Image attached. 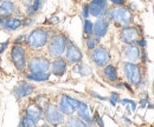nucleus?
<instances>
[{
	"mask_svg": "<svg viewBox=\"0 0 154 127\" xmlns=\"http://www.w3.org/2000/svg\"><path fill=\"white\" fill-rule=\"evenodd\" d=\"M106 16L109 20H113L117 26H129L133 22V12L125 6H115L113 8H108Z\"/></svg>",
	"mask_w": 154,
	"mask_h": 127,
	"instance_id": "obj_1",
	"label": "nucleus"
},
{
	"mask_svg": "<svg viewBox=\"0 0 154 127\" xmlns=\"http://www.w3.org/2000/svg\"><path fill=\"white\" fill-rule=\"evenodd\" d=\"M69 39L63 33H52L48 41V53L51 58H59L64 54Z\"/></svg>",
	"mask_w": 154,
	"mask_h": 127,
	"instance_id": "obj_2",
	"label": "nucleus"
},
{
	"mask_svg": "<svg viewBox=\"0 0 154 127\" xmlns=\"http://www.w3.org/2000/svg\"><path fill=\"white\" fill-rule=\"evenodd\" d=\"M50 33L45 28H35L26 36V46L30 50H40L48 45Z\"/></svg>",
	"mask_w": 154,
	"mask_h": 127,
	"instance_id": "obj_3",
	"label": "nucleus"
},
{
	"mask_svg": "<svg viewBox=\"0 0 154 127\" xmlns=\"http://www.w3.org/2000/svg\"><path fill=\"white\" fill-rule=\"evenodd\" d=\"M10 59L18 72L26 71L27 56H26V48L23 45H12L11 52H10Z\"/></svg>",
	"mask_w": 154,
	"mask_h": 127,
	"instance_id": "obj_4",
	"label": "nucleus"
},
{
	"mask_svg": "<svg viewBox=\"0 0 154 127\" xmlns=\"http://www.w3.org/2000/svg\"><path fill=\"white\" fill-rule=\"evenodd\" d=\"M122 70L126 79L128 82L133 86H140L142 81V72L141 67L136 62H131V61H125L122 64Z\"/></svg>",
	"mask_w": 154,
	"mask_h": 127,
	"instance_id": "obj_5",
	"label": "nucleus"
},
{
	"mask_svg": "<svg viewBox=\"0 0 154 127\" xmlns=\"http://www.w3.org/2000/svg\"><path fill=\"white\" fill-rule=\"evenodd\" d=\"M51 66V61L46 56H31L27 60L26 70L31 73H40V72H48Z\"/></svg>",
	"mask_w": 154,
	"mask_h": 127,
	"instance_id": "obj_6",
	"label": "nucleus"
},
{
	"mask_svg": "<svg viewBox=\"0 0 154 127\" xmlns=\"http://www.w3.org/2000/svg\"><path fill=\"white\" fill-rule=\"evenodd\" d=\"M43 117L46 120V123L50 125L57 126V125L64 124V114L60 112L58 106L51 104V102L43 109Z\"/></svg>",
	"mask_w": 154,
	"mask_h": 127,
	"instance_id": "obj_7",
	"label": "nucleus"
},
{
	"mask_svg": "<svg viewBox=\"0 0 154 127\" xmlns=\"http://www.w3.org/2000/svg\"><path fill=\"white\" fill-rule=\"evenodd\" d=\"M90 58H91V61L97 67H104L110 61V54L108 50L104 47H98V46L95 47L94 50H91Z\"/></svg>",
	"mask_w": 154,
	"mask_h": 127,
	"instance_id": "obj_8",
	"label": "nucleus"
},
{
	"mask_svg": "<svg viewBox=\"0 0 154 127\" xmlns=\"http://www.w3.org/2000/svg\"><path fill=\"white\" fill-rule=\"evenodd\" d=\"M139 38H140V32H139L137 27L131 26V25L129 26H123L122 30L120 31V39L126 45L135 44Z\"/></svg>",
	"mask_w": 154,
	"mask_h": 127,
	"instance_id": "obj_9",
	"label": "nucleus"
},
{
	"mask_svg": "<svg viewBox=\"0 0 154 127\" xmlns=\"http://www.w3.org/2000/svg\"><path fill=\"white\" fill-rule=\"evenodd\" d=\"M88 6H89L90 16L98 18V17L106 16L109 8V1L108 0H91L88 4Z\"/></svg>",
	"mask_w": 154,
	"mask_h": 127,
	"instance_id": "obj_10",
	"label": "nucleus"
},
{
	"mask_svg": "<svg viewBox=\"0 0 154 127\" xmlns=\"http://www.w3.org/2000/svg\"><path fill=\"white\" fill-rule=\"evenodd\" d=\"M35 91V86L26 82V81H20L18 82L14 87H13V91H12V94L14 95V98L17 100H21L29 95H31Z\"/></svg>",
	"mask_w": 154,
	"mask_h": 127,
	"instance_id": "obj_11",
	"label": "nucleus"
},
{
	"mask_svg": "<svg viewBox=\"0 0 154 127\" xmlns=\"http://www.w3.org/2000/svg\"><path fill=\"white\" fill-rule=\"evenodd\" d=\"M64 53H65V60L68 62H71V64H77V62L82 61V59H83V54H82L81 50L72 41L68 42Z\"/></svg>",
	"mask_w": 154,
	"mask_h": 127,
	"instance_id": "obj_12",
	"label": "nucleus"
},
{
	"mask_svg": "<svg viewBox=\"0 0 154 127\" xmlns=\"http://www.w3.org/2000/svg\"><path fill=\"white\" fill-rule=\"evenodd\" d=\"M109 25H110V20L107 16L98 17L96 21L94 22V33L93 34L98 38H103L109 30Z\"/></svg>",
	"mask_w": 154,
	"mask_h": 127,
	"instance_id": "obj_13",
	"label": "nucleus"
},
{
	"mask_svg": "<svg viewBox=\"0 0 154 127\" xmlns=\"http://www.w3.org/2000/svg\"><path fill=\"white\" fill-rule=\"evenodd\" d=\"M18 11V5L13 0H2L0 4V18H8L16 16Z\"/></svg>",
	"mask_w": 154,
	"mask_h": 127,
	"instance_id": "obj_14",
	"label": "nucleus"
},
{
	"mask_svg": "<svg viewBox=\"0 0 154 127\" xmlns=\"http://www.w3.org/2000/svg\"><path fill=\"white\" fill-rule=\"evenodd\" d=\"M140 47L135 44H131V45H126V47L123 48V56L127 61L131 62H137L140 60Z\"/></svg>",
	"mask_w": 154,
	"mask_h": 127,
	"instance_id": "obj_15",
	"label": "nucleus"
},
{
	"mask_svg": "<svg viewBox=\"0 0 154 127\" xmlns=\"http://www.w3.org/2000/svg\"><path fill=\"white\" fill-rule=\"evenodd\" d=\"M51 73L56 76H62L64 75V73L66 72L68 68V61L65 59H63L62 56L59 58H55V60L51 64Z\"/></svg>",
	"mask_w": 154,
	"mask_h": 127,
	"instance_id": "obj_16",
	"label": "nucleus"
},
{
	"mask_svg": "<svg viewBox=\"0 0 154 127\" xmlns=\"http://www.w3.org/2000/svg\"><path fill=\"white\" fill-rule=\"evenodd\" d=\"M25 114H26L30 119H32L33 121H36L37 124L43 119V109L39 108L35 102H33V104H30V105L26 107Z\"/></svg>",
	"mask_w": 154,
	"mask_h": 127,
	"instance_id": "obj_17",
	"label": "nucleus"
},
{
	"mask_svg": "<svg viewBox=\"0 0 154 127\" xmlns=\"http://www.w3.org/2000/svg\"><path fill=\"white\" fill-rule=\"evenodd\" d=\"M20 27H23V20L14 17V16L5 19V22H4V26H2V28L8 31V32H14V31L19 30Z\"/></svg>",
	"mask_w": 154,
	"mask_h": 127,
	"instance_id": "obj_18",
	"label": "nucleus"
},
{
	"mask_svg": "<svg viewBox=\"0 0 154 127\" xmlns=\"http://www.w3.org/2000/svg\"><path fill=\"white\" fill-rule=\"evenodd\" d=\"M76 112L78 113V117H79L83 121L87 123V125H93V124H94V120H93V118H91V115H90V113H89V106H88L85 102L81 101Z\"/></svg>",
	"mask_w": 154,
	"mask_h": 127,
	"instance_id": "obj_19",
	"label": "nucleus"
},
{
	"mask_svg": "<svg viewBox=\"0 0 154 127\" xmlns=\"http://www.w3.org/2000/svg\"><path fill=\"white\" fill-rule=\"evenodd\" d=\"M58 108L60 109V112L64 114V115H72L76 109L72 107V105L68 101L65 94H62L59 100H58Z\"/></svg>",
	"mask_w": 154,
	"mask_h": 127,
	"instance_id": "obj_20",
	"label": "nucleus"
},
{
	"mask_svg": "<svg viewBox=\"0 0 154 127\" xmlns=\"http://www.w3.org/2000/svg\"><path fill=\"white\" fill-rule=\"evenodd\" d=\"M102 68H103V76H104L108 81H110V82L117 81L119 74H117V70H116V67L114 65L108 64V65H106V66L102 67Z\"/></svg>",
	"mask_w": 154,
	"mask_h": 127,
	"instance_id": "obj_21",
	"label": "nucleus"
},
{
	"mask_svg": "<svg viewBox=\"0 0 154 127\" xmlns=\"http://www.w3.org/2000/svg\"><path fill=\"white\" fill-rule=\"evenodd\" d=\"M26 79L30 80V81H36V82L48 81V80L50 79V73L49 72H40V73L29 72L26 74Z\"/></svg>",
	"mask_w": 154,
	"mask_h": 127,
	"instance_id": "obj_22",
	"label": "nucleus"
},
{
	"mask_svg": "<svg viewBox=\"0 0 154 127\" xmlns=\"http://www.w3.org/2000/svg\"><path fill=\"white\" fill-rule=\"evenodd\" d=\"M69 117H70V118H69L66 121H64L66 126H70V127H85L87 126V123L83 121L79 117H74V114H72V115H69Z\"/></svg>",
	"mask_w": 154,
	"mask_h": 127,
	"instance_id": "obj_23",
	"label": "nucleus"
},
{
	"mask_svg": "<svg viewBox=\"0 0 154 127\" xmlns=\"http://www.w3.org/2000/svg\"><path fill=\"white\" fill-rule=\"evenodd\" d=\"M35 104L38 106L39 108L44 109L49 104H50V99H49V97L45 95V94H39V95H37V97L35 98Z\"/></svg>",
	"mask_w": 154,
	"mask_h": 127,
	"instance_id": "obj_24",
	"label": "nucleus"
},
{
	"mask_svg": "<svg viewBox=\"0 0 154 127\" xmlns=\"http://www.w3.org/2000/svg\"><path fill=\"white\" fill-rule=\"evenodd\" d=\"M72 71H74V72H76V73H79L81 75H88V74L90 73V68H89L85 64H83L82 61H79V62L75 64V66H74Z\"/></svg>",
	"mask_w": 154,
	"mask_h": 127,
	"instance_id": "obj_25",
	"label": "nucleus"
},
{
	"mask_svg": "<svg viewBox=\"0 0 154 127\" xmlns=\"http://www.w3.org/2000/svg\"><path fill=\"white\" fill-rule=\"evenodd\" d=\"M100 39L101 38H98V36H94V34H91V36H87V48L89 50V51H91V50H94L95 47L98 46V42H100Z\"/></svg>",
	"mask_w": 154,
	"mask_h": 127,
	"instance_id": "obj_26",
	"label": "nucleus"
},
{
	"mask_svg": "<svg viewBox=\"0 0 154 127\" xmlns=\"http://www.w3.org/2000/svg\"><path fill=\"white\" fill-rule=\"evenodd\" d=\"M83 33L84 36H91L94 33V22L90 21L89 19H84V24H83Z\"/></svg>",
	"mask_w": 154,
	"mask_h": 127,
	"instance_id": "obj_27",
	"label": "nucleus"
},
{
	"mask_svg": "<svg viewBox=\"0 0 154 127\" xmlns=\"http://www.w3.org/2000/svg\"><path fill=\"white\" fill-rule=\"evenodd\" d=\"M36 125H37V123L33 121L32 119H30L26 114H24V115L20 117V121H19L20 127H35Z\"/></svg>",
	"mask_w": 154,
	"mask_h": 127,
	"instance_id": "obj_28",
	"label": "nucleus"
},
{
	"mask_svg": "<svg viewBox=\"0 0 154 127\" xmlns=\"http://www.w3.org/2000/svg\"><path fill=\"white\" fill-rule=\"evenodd\" d=\"M120 101H121L122 105H129V106L126 107V108H127V112H128L129 114H132V113L135 112V109H136V104H135V101L131 100V99H122V100H120Z\"/></svg>",
	"mask_w": 154,
	"mask_h": 127,
	"instance_id": "obj_29",
	"label": "nucleus"
},
{
	"mask_svg": "<svg viewBox=\"0 0 154 127\" xmlns=\"http://www.w3.org/2000/svg\"><path fill=\"white\" fill-rule=\"evenodd\" d=\"M44 4H45V0H33L31 5H32V7L35 8V11L38 13V12H40V11L43 10Z\"/></svg>",
	"mask_w": 154,
	"mask_h": 127,
	"instance_id": "obj_30",
	"label": "nucleus"
},
{
	"mask_svg": "<svg viewBox=\"0 0 154 127\" xmlns=\"http://www.w3.org/2000/svg\"><path fill=\"white\" fill-rule=\"evenodd\" d=\"M108 100L110 101V104H112L113 106H115L116 104L120 101V94L116 93V92H113V93L110 94V97L108 98Z\"/></svg>",
	"mask_w": 154,
	"mask_h": 127,
	"instance_id": "obj_31",
	"label": "nucleus"
},
{
	"mask_svg": "<svg viewBox=\"0 0 154 127\" xmlns=\"http://www.w3.org/2000/svg\"><path fill=\"white\" fill-rule=\"evenodd\" d=\"M26 36L25 34H21V36H18L14 40H13V45H24L26 42Z\"/></svg>",
	"mask_w": 154,
	"mask_h": 127,
	"instance_id": "obj_32",
	"label": "nucleus"
},
{
	"mask_svg": "<svg viewBox=\"0 0 154 127\" xmlns=\"http://www.w3.org/2000/svg\"><path fill=\"white\" fill-rule=\"evenodd\" d=\"M25 10H26V17L33 18V17L37 14V12H36V11H35V8L32 7V5H30V6H26V7H25Z\"/></svg>",
	"mask_w": 154,
	"mask_h": 127,
	"instance_id": "obj_33",
	"label": "nucleus"
},
{
	"mask_svg": "<svg viewBox=\"0 0 154 127\" xmlns=\"http://www.w3.org/2000/svg\"><path fill=\"white\" fill-rule=\"evenodd\" d=\"M35 24V20L33 18H30V17H26V18L23 19V27H30Z\"/></svg>",
	"mask_w": 154,
	"mask_h": 127,
	"instance_id": "obj_34",
	"label": "nucleus"
},
{
	"mask_svg": "<svg viewBox=\"0 0 154 127\" xmlns=\"http://www.w3.org/2000/svg\"><path fill=\"white\" fill-rule=\"evenodd\" d=\"M89 16H90V12H89V6H88V4H87V5H84L83 8H82V17L84 19H88Z\"/></svg>",
	"mask_w": 154,
	"mask_h": 127,
	"instance_id": "obj_35",
	"label": "nucleus"
},
{
	"mask_svg": "<svg viewBox=\"0 0 154 127\" xmlns=\"http://www.w3.org/2000/svg\"><path fill=\"white\" fill-rule=\"evenodd\" d=\"M140 48H145L146 47V45H147V42H146V40L143 39V38H139L137 40H136V42H135Z\"/></svg>",
	"mask_w": 154,
	"mask_h": 127,
	"instance_id": "obj_36",
	"label": "nucleus"
},
{
	"mask_svg": "<svg viewBox=\"0 0 154 127\" xmlns=\"http://www.w3.org/2000/svg\"><path fill=\"white\" fill-rule=\"evenodd\" d=\"M140 60H141L143 64L148 61V60H147V52H146L143 48H141V52H140Z\"/></svg>",
	"mask_w": 154,
	"mask_h": 127,
	"instance_id": "obj_37",
	"label": "nucleus"
},
{
	"mask_svg": "<svg viewBox=\"0 0 154 127\" xmlns=\"http://www.w3.org/2000/svg\"><path fill=\"white\" fill-rule=\"evenodd\" d=\"M108 1H110L114 6H125L127 0H108Z\"/></svg>",
	"mask_w": 154,
	"mask_h": 127,
	"instance_id": "obj_38",
	"label": "nucleus"
},
{
	"mask_svg": "<svg viewBox=\"0 0 154 127\" xmlns=\"http://www.w3.org/2000/svg\"><path fill=\"white\" fill-rule=\"evenodd\" d=\"M8 44H10V40H6L5 42H2V44H1V46H0V55L6 51V48L8 47Z\"/></svg>",
	"mask_w": 154,
	"mask_h": 127,
	"instance_id": "obj_39",
	"label": "nucleus"
},
{
	"mask_svg": "<svg viewBox=\"0 0 154 127\" xmlns=\"http://www.w3.org/2000/svg\"><path fill=\"white\" fill-rule=\"evenodd\" d=\"M94 120V124L96 123L97 125H100V126H103V121H102V119H101V117L97 114V113H95V118L93 119Z\"/></svg>",
	"mask_w": 154,
	"mask_h": 127,
	"instance_id": "obj_40",
	"label": "nucleus"
},
{
	"mask_svg": "<svg viewBox=\"0 0 154 127\" xmlns=\"http://www.w3.org/2000/svg\"><path fill=\"white\" fill-rule=\"evenodd\" d=\"M147 104H148V97L146 95L143 99H141V101H140V105H141V107H142V108H145Z\"/></svg>",
	"mask_w": 154,
	"mask_h": 127,
	"instance_id": "obj_41",
	"label": "nucleus"
},
{
	"mask_svg": "<svg viewBox=\"0 0 154 127\" xmlns=\"http://www.w3.org/2000/svg\"><path fill=\"white\" fill-rule=\"evenodd\" d=\"M90 94H91L93 97L97 98V99H100V100H108V98H104V97L100 95V94H98V93H96V92H90Z\"/></svg>",
	"mask_w": 154,
	"mask_h": 127,
	"instance_id": "obj_42",
	"label": "nucleus"
},
{
	"mask_svg": "<svg viewBox=\"0 0 154 127\" xmlns=\"http://www.w3.org/2000/svg\"><path fill=\"white\" fill-rule=\"evenodd\" d=\"M19 1L24 7H26V6H30V5L32 4V1H33V0H19Z\"/></svg>",
	"mask_w": 154,
	"mask_h": 127,
	"instance_id": "obj_43",
	"label": "nucleus"
},
{
	"mask_svg": "<svg viewBox=\"0 0 154 127\" xmlns=\"http://www.w3.org/2000/svg\"><path fill=\"white\" fill-rule=\"evenodd\" d=\"M5 19L6 18H0V27L4 26V22H5Z\"/></svg>",
	"mask_w": 154,
	"mask_h": 127,
	"instance_id": "obj_44",
	"label": "nucleus"
},
{
	"mask_svg": "<svg viewBox=\"0 0 154 127\" xmlns=\"http://www.w3.org/2000/svg\"><path fill=\"white\" fill-rule=\"evenodd\" d=\"M122 119H123L126 123H128V124H132V121H131L129 119H127V117H122Z\"/></svg>",
	"mask_w": 154,
	"mask_h": 127,
	"instance_id": "obj_45",
	"label": "nucleus"
},
{
	"mask_svg": "<svg viewBox=\"0 0 154 127\" xmlns=\"http://www.w3.org/2000/svg\"><path fill=\"white\" fill-rule=\"evenodd\" d=\"M153 93H154V81H153Z\"/></svg>",
	"mask_w": 154,
	"mask_h": 127,
	"instance_id": "obj_46",
	"label": "nucleus"
},
{
	"mask_svg": "<svg viewBox=\"0 0 154 127\" xmlns=\"http://www.w3.org/2000/svg\"><path fill=\"white\" fill-rule=\"evenodd\" d=\"M0 62H1V58H0Z\"/></svg>",
	"mask_w": 154,
	"mask_h": 127,
	"instance_id": "obj_47",
	"label": "nucleus"
},
{
	"mask_svg": "<svg viewBox=\"0 0 154 127\" xmlns=\"http://www.w3.org/2000/svg\"><path fill=\"white\" fill-rule=\"evenodd\" d=\"M141 1H146V0H141Z\"/></svg>",
	"mask_w": 154,
	"mask_h": 127,
	"instance_id": "obj_48",
	"label": "nucleus"
},
{
	"mask_svg": "<svg viewBox=\"0 0 154 127\" xmlns=\"http://www.w3.org/2000/svg\"><path fill=\"white\" fill-rule=\"evenodd\" d=\"M1 1H2V0H0V4H1Z\"/></svg>",
	"mask_w": 154,
	"mask_h": 127,
	"instance_id": "obj_49",
	"label": "nucleus"
}]
</instances>
